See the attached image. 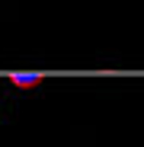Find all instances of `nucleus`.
Instances as JSON below:
<instances>
[{
  "instance_id": "nucleus-1",
  "label": "nucleus",
  "mask_w": 144,
  "mask_h": 147,
  "mask_svg": "<svg viewBox=\"0 0 144 147\" xmlns=\"http://www.w3.org/2000/svg\"><path fill=\"white\" fill-rule=\"evenodd\" d=\"M13 86H22V90H32V86H39V80H35V77H13Z\"/></svg>"
}]
</instances>
